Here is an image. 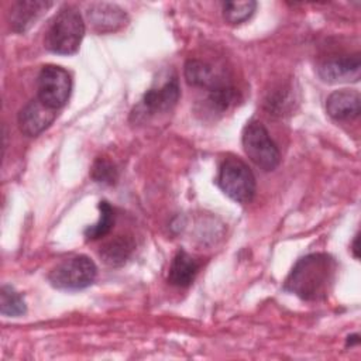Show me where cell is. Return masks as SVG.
Masks as SVG:
<instances>
[{
  "label": "cell",
  "instance_id": "obj_19",
  "mask_svg": "<svg viewBox=\"0 0 361 361\" xmlns=\"http://www.w3.org/2000/svg\"><path fill=\"white\" fill-rule=\"evenodd\" d=\"M257 8V3L248 1H226L223 3V16L230 24H241L248 20Z\"/></svg>",
  "mask_w": 361,
  "mask_h": 361
},
{
  "label": "cell",
  "instance_id": "obj_10",
  "mask_svg": "<svg viewBox=\"0 0 361 361\" xmlns=\"http://www.w3.org/2000/svg\"><path fill=\"white\" fill-rule=\"evenodd\" d=\"M360 107L361 97L360 93L354 89L336 90L326 100L327 114L337 121H345L358 117Z\"/></svg>",
  "mask_w": 361,
  "mask_h": 361
},
{
  "label": "cell",
  "instance_id": "obj_18",
  "mask_svg": "<svg viewBox=\"0 0 361 361\" xmlns=\"http://www.w3.org/2000/svg\"><path fill=\"white\" fill-rule=\"evenodd\" d=\"M99 212H100V216H99V220L97 223H94L93 226H89L86 230H85V237L86 240H97V238H102L104 235H107L113 227V223H114V212H113V207L109 204V202L106 200H102L99 203Z\"/></svg>",
  "mask_w": 361,
  "mask_h": 361
},
{
  "label": "cell",
  "instance_id": "obj_2",
  "mask_svg": "<svg viewBox=\"0 0 361 361\" xmlns=\"http://www.w3.org/2000/svg\"><path fill=\"white\" fill-rule=\"evenodd\" d=\"M85 35V23L75 7L61 8L52 18L44 38L45 48L54 54H75Z\"/></svg>",
  "mask_w": 361,
  "mask_h": 361
},
{
  "label": "cell",
  "instance_id": "obj_22",
  "mask_svg": "<svg viewBox=\"0 0 361 361\" xmlns=\"http://www.w3.org/2000/svg\"><path fill=\"white\" fill-rule=\"evenodd\" d=\"M353 252H354V257L358 258V234L355 235L354 243H353Z\"/></svg>",
  "mask_w": 361,
  "mask_h": 361
},
{
  "label": "cell",
  "instance_id": "obj_13",
  "mask_svg": "<svg viewBox=\"0 0 361 361\" xmlns=\"http://www.w3.org/2000/svg\"><path fill=\"white\" fill-rule=\"evenodd\" d=\"M199 268H200V262L192 255H189L186 251L180 250L175 254L171 262L169 272H168V282L179 288L189 286L193 282Z\"/></svg>",
  "mask_w": 361,
  "mask_h": 361
},
{
  "label": "cell",
  "instance_id": "obj_14",
  "mask_svg": "<svg viewBox=\"0 0 361 361\" xmlns=\"http://www.w3.org/2000/svg\"><path fill=\"white\" fill-rule=\"evenodd\" d=\"M185 79L189 85L204 87L207 90H212V89L226 83L210 63L200 61V59L186 61Z\"/></svg>",
  "mask_w": 361,
  "mask_h": 361
},
{
  "label": "cell",
  "instance_id": "obj_11",
  "mask_svg": "<svg viewBox=\"0 0 361 361\" xmlns=\"http://www.w3.org/2000/svg\"><path fill=\"white\" fill-rule=\"evenodd\" d=\"M87 18L97 32H111L123 27L127 21V14L116 4L96 3L87 10Z\"/></svg>",
  "mask_w": 361,
  "mask_h": 361
},
{
  "label": "cell",
  "instance_id": "obj_16",
  "mask_svg": "<svg viewBox=\"0 0 361 361\" xmlns=\"http://www.w3.org/2000/svg\"><path fill=\"white\" fill-rule=\"evenodd\" d=\"M238 92L235 90L234 86H231L230 83H223L212 90H209V106L223 113L226 110H228L231 106H234L238 102Z\"/></svg>",
  "mask_w": 361,
  "mask_h": 361
},
{
  "label": "cell",
  "instance_id": "obj_6",
  "mask_svg": "<svg viewBox=\"0 0 361 361\" xmlns=\"http://www.w3.org/2000/svg\"><path fill=\"white\" fill-rule=\"evenodd\" d=\"M37 97L48 107H63L71 96L72 79L66 69L58 65H45L38 73Z\"/></svg>",
  "mask_w": 361,
  "mask_h": 361
},
{
  "label": "cell",
  "instance_id": "obj_7",
  "mask_svg": "<svg viewBox=\"0 0 361 361\" xmlns=\"http://www.w3.org/2000/svg\"><path fill=\"white\" fill-rule=\"evenodd\" d=\"M56 117V110L44 104L38 97L30 100L18 113V127L23 134L37 137L45 131Z\"/></svg>",
  "mask_w": 361,
  "mask_h": 361
},
{
  "label": "cell",
  "instance_id": "obj_8",
  "mask_svg": "<svg viewBox=\"0 0 361 361\" xmlns=\"http://www.w3.org/2000/svg\"><path fill=\"white\" fill-rule=\"evenodd\" d=\"M361 62L360 56H341L330 58L322 62L317 68V73L323 82L338 83V82H357L360 79Z\"/></svg>",
  "mask_w": 361,
  "mask_h": 361
},
{
  "label": "cell",
  "instance_id": "obj_3",
  "mask_svg": "<svg viewBox=\"0 0 361 361\" xmlns=\"http://www.w3.org/2000/svg\"><path fill=\"white\" fill-rule=\"evenodd\" d=\"M217 183L220 189L234 202L248 203L255 195V178L248 165L235 157L223 161Z\"/></svg>",
  "mask_w": 361,
  "mask_h": 361
},
{
  "label": "cell",
  "instance_id": "obj_12",
  "mask_svg": "<svg viewBox=\"0 0 361 361\" xmlns=\"http://www.w3.org/2000/svg\"><path fill=\"white\" fill-rule=\"evenodd\" d=\"M52 6L51 1L21 0L10 10V27L16 32H25Z\"/></svg>",
  "mask_w": 361,
  "mask_h": 361
},
{
  "label": "cell",
  "instance_id": "obj_1",
  "mask_svg": "<svg viewBox=\"0 0 361 361\" xmlns=\"http://www.w3.org/2000/svg\"><path fill=\"white\" fill-rule=\"evenodd\" d=\"M337 274L336 259L326 252L307 254L296 261L285 279V290L309 302L329 296Z\"/></svg>",
  "mask_w": 361,
  "mask_h": 361
},
{
  "label": "cell",
  "instance_id": "obj_21",
  "mask_svg": "<svg viewBox=\"0 0 361 361\" xmlns=\"http://www.w3.org/2000/svg\"><path fill=\"white\" fill-rule=\"evenodd\" d=\"M360 338H358V334H353V336H348L347 337V345H354V344H358Z\"/></svg>",
  "mask_w": 361,
  "mask_h": 361
},
{
  "label": "cell",
  "instance_id": "obj_9",
  "mask_svg": "<svg viewBox=\"0 0 361 361\" xmlns=\"http://www.w3.org/2000/svg\"><path fill=\"white\" fill-rule=\"evenodd\" d=\"M180 89L178 79L173 76L158 87L148 89L141 100L142 113L155 114L171 110L179 100Z\"/></svg>",
  "mask_w": 361,
  "mask_h": 361
},
{
  "label": "cell",
  "instance_id": "obj_15",
  "mask_svg": "<svg viewBox=\"0 0 361 361\" xmlns=\"http://www.w3.org/2000/svg\"><path fill=\"white\" fill-rule=\"evenodd\" d=\"M135 248L134 240L128 235H117L116 238L107 241L100 248V257L104 264L109 267H120L123 265L133 254Z\"/></svg>",
  "mask_w": 361,
  "mask_h": 361
},
{
  "label": "cell",
  "instance_id": "obj_5",
  "mask_svg": "<svg viewBox=\"0 0 361 361\" xmlns=\"http://www.w3.org/2000/svg\"><path fill=\"white\" fill-rule=\"evenodd\" d=\"M243 147L247 157L262 171H274L281 162L276 144L259 121L247 123L243 130Z\"/></svg>",
  "mask_w": 361,
  "mask_h": 361
},
{
  "label": "cell",
  "instance_id": "obj_4",
  "mask_svg": "<svg viewBox=\"0 0 361 361\" xmlns=\"http://www.w3.org/2000/svg\"><path fill=\"white\" fill-rule=\"evenodd\" d=\"M97 268L86 255H75L59 262L48 275L49 283L61 290H79L90 286Z\"/></svg>",
  "mask_w": 361,
  "mask_h": 361
},
{
  "label": "cell",
  "instance_id": "obj_17",
  "mask_svg": "<svg viewBox=\"0 0 361 361\" xmlns=\"http://www.w3.org/2000/svg\"><path fill=\"white\" fill-rule=\"evenodd\" d=\"M0 312L4 316L17 317L27 312L24 298L10 285H3L0 290Z\"/></svg>",
  "mask_w": 361,
  "mask_h": 361
},
{
  "label": "cell",
  "instance_id": "obj_20",
  "mask_svg": "<svg viewBox=\"0 0 361 361\" xmlns=\"http://www.w3.org/2000/svg\"><path fill=\"white\" fill-rule=\"evenodd\" d=\"M90 175L99 183L113 185L117 180L118 173H117L116 165L111 161L106 158H97L92 166Z\"/></svg>",
  "mask_w": 361,
  "mask_h": 361
}]
</instances>
